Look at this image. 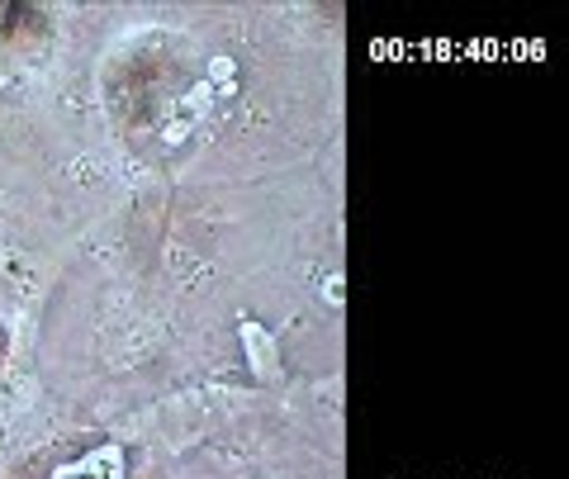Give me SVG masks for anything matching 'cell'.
<instances>
[{
  "mask_svg": "<svg viewBox=\"0 0 569 479\" xmlns=\"http://www.w3.org/2000/svg\"><path fill=\"white\" fill-rule=\"evenodd\" d=\"M123 475V451L119 447H100L91 456L71 460V466H62L52 479H119Z\"/></svg>",
  "mask_w": 569,
  "mask_h": 479,
  "instance_id": "1",
  "label": "cell"
},
{
  "mask_svg": "<svg viewBox=\"0 0 569 479\" xmlns=\"http://www.w3.org/2000/svg\"><path fill=\"white\" fill-rule=\"evenodd\" d=\"M242 342H247V351H252V361H257V376L276 380V347H271V337H266L257 323H242Z\"/></svg>",
  "mask_w": 569,
  "mask_h": 479,
  "instance_id": "2",
  "label": "cell"
}]
</instances>
